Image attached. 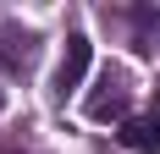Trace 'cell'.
Instances as JSON below:
<instances>
[{"mask_svg": "<svg viewBox=\"0 0 160 154\" xmlns=\"http://www.w3.org/2000/svg\"><path fill=\"white\" fill-rule=\"evenodd\" d=\"M127 105H132V83H127L122 66H105L94 77V94L83 99L88 121H127Z\"/></svg>", "mask_w": 160, "mask_h": 154, "instance_id": "cell-1", "label": "cell"}, {"mask_svg": "<svg viewBox=\"0 0 160 154\" xmlns=\"http://www.w3.org/2000/svg\"><path fill=\"white\" fill-rule=\"evenodd\" d=\"M39 61V33L22 22H0V72L6 77H28Z\"/></svg>", "mask_w": 160, "mask_h": 154, "instance_id": "cell-2", "label": "cell"}, {"mask_svg": "<svg viewBox=\"0 0 160 154\" xmlns=\"http://www.w3.org/2000/svg\"><path fill=\"white\" fill-rule=\"evenodd\" d=\"M88 61H94V44H88V33H66V55L55 66V99L83 88V77H88Z\"/></svg>", "mask_w": 160, "mask_h": 154, "instance_id": "cell-3", "label": "cell"}, {"mask_svg": "<svg viewBox=\"0 0 160 154\" xmlns=\"http://www.w3.org/2000/svg\"><path fill=\"white\" fill-rule=\"evenodd\" d=\"M116 138L132 154H160V88H155V110H149V116H127Z\"/></svg>", "mask_w": 160, "mask_h": 154, "instance_id": "cell-4", "label": "cell"}, {"mask_svg": "<svg viewBox=\"0 0 160 154\" xmlns=\"http://www.w3.org/2000/svg\"><path fill=\"white\" fill-rule=\"evenodd\" d=\"M116 17L127 22L132 50H144V55H155V50H160V11H155V6H127V11H116Z\"/></svg>", "mask_w": 160, "mask_h": 154, "instance_id": "cell-5", "label": "cell"}, {"mask_svg": "<svg viewBox=\"0 0 160 154\" xmlns=\"http://www.w3.org/2000/svg\"><path fill=\"white\" fill-rule=\"evenodd\" d=\"M11 154H22V149H11Z\"/></svg>", "mask_w": 160, "mask_h": 154, "instance_id": "cell-6", "label": "cell"}]
</instances>
